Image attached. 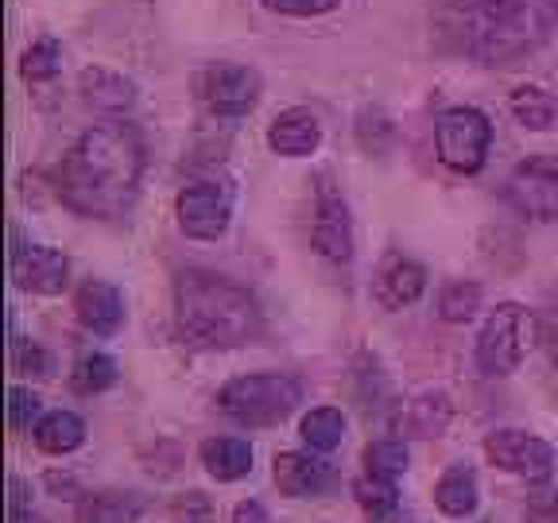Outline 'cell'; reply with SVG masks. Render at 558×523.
<instances>
[{
    "label": "cell",
    "mask_w": 558,
    "mask_h": 523,
    "mask_svg": "<svg viewBox=\"0 0 558 523\" xmlns=\"http://www.w3.org/2000/svg\"><path fill=\"white\" fill-rule=\"evenodd\" d=\"M508 206L527 221H558V163L547 156L523 159L505 186Z\"/></svg>",
    "instance_id": "9"
},
{
    "label": "cell",
    "mask_w": 558,
    "mask_h": 523,
    "mask_svg": "<svg viewBox=\"0 0 558 523\" xmlns=\"http://www.w3.org/2000/svg\"><path fill=\"white\" fill-rule=\"evenodd\" d=\"M174 326L194 349H236L260 338L264 311L248 288L206 268L174 276Z\"/></svg>",
    "instance_id": "2"
},
{
    "label": "cell",
    "mask_w": 558,
    "mask_h": 523,
    "mask_svg": "<svg viewBox=\"0 0 558 523\" xmlns=\"http://www.w3.org/2000/svg\"><path fill=\"white\" fill-rule=\"evenodd\" d=\"M508 105H512L515 121H520L523 129H532V132H547L550 124H555V117H558L555 94H550L547 86H535V82H527V86H515L512 97H508Z\"/></svg>",
    "instance_id": "22"
},
{
    "label": "cell",
    "mask_w": 558,
    "mask_h": 523,
    "mask_svg": "<svg viewBox=\"0 0 558 523\" xmlns=\"http://www.w3.org/2000/svg\"><path fill=\"white\" fill-rule=\"evenodd\" d=\"M481 311V288L473 279H453L442 288V299H438V314L446 323H470L473 314Z\"/></svg>",
    "instance_id": "28"
},
{
    "label": "cell",
    "mask_w": 558,
    "mask_h": 523,
    "mask_svg": "<svg viewBox=\"0 0 558 523\" xmlns=\"http://www.w3.org/2000/svg\"><path fill=\"white\" fill-rule=\"evenodd\" d=\"M299 400H303V388L288 373L236 376L218 392V408L241 427H271L279 418H288Z\"/></svg>",
    "instance_id": "4"
},
{
    "label": "cell",
    "mask_w": 558,
    "mask_h": 523,
    "mask_svg": "<svg viewBox=\"0 0 558 523\" xmlns=\"http://www.w3.org/2000/svg\"><path fill=\"white\" fill-rule=\"evenodd\" d=\"M550 497H555V504H558V488H555V492H550Z\"/></svg>",
    "instance_id": "37"
},
{
    "label": "cell",
    "mask_w": 558,
    "mask_h": 523,
    "mask_svg": "<svg viewBox=\"0 0 558 523\" xmlns=\"http://www.w3.org/2000/svg\"><path fill=\"white\" fill-rule=\"evenodd\" d=\"M357 500H361V508H365L368 523H403L396 481L365 473V477L357 481Z\"/></svg>",
    "instance_id": "24"
},
{
    "label": "cell",
    "mask_w": 558,
    "mask_h": 523,
    "mask_svg": "<svg viewBox=\"0 0 558 523\" xmlns=\"http://www.w3.org/2000/svg\"><path fill=\"white\" fill-rule=\"evenodd\" d=\"M477 473L470 465H450V470L438 477L435 485V504L442 508L450 520H465V515L477 512Z\"/></svg>",
    "instance_id": "20"
},
{
    "label": "cell",
    "mask_w": 558,
    "mask_h": 523,
    "mask_svg": "<svg viewBox=\"0 0 558 523\" xmlns=\"http://www.w3.org/2000/svg\"><path fill=\"white\" fill-rule=\"evenodd\" d=\"M59 70H62V47L54 44V39H39V44L27 47L24 59H20V74H24L27 82H51Z\"/></svg>",
    "instance_id": "29"
},
{
    "label": "cell",
    "mask_w": 558,
    "mask_h": 523,
    "mask_svg": "<svg viewBox=\"0 0 558 523\" xmlns=\"http://www.w3.org/2000/svg\"><path fill=\"white\" fill-rule=\"evenodd\" d=\"M458 9L453 32L465 54L485 66H515L532 59L558 27V0H450Z\"/></svg>",
    "instance_id": "3"
},
{
    "label": "cell",
    "mask_w": 558,
    "mask_h": 523,
    "mask_svg": "<svg viewBox=\"0 0 558 523\" xmlns=\"http://www.w3.org/2000/svg\"><path fill=\"white\" fill-rule=\"evenodd\" d=\"M174 523H214V504L202 492H186L174 500Z\"/></svg>",
    "instance_id": "33"
},
{
    "label": "cell",
    "mask_w": 558,
    "mask_h": 523,
    "mask_svg": "<svg viewBox=\"0 0 558 523\" xmlns=\"http://www.w3.org/2000/svg\"><path fill=\"white\" fill-rule=\"evenodd\" d=\"M453 418V400L442 388H427V392H415L411 400H403L392 411V435L396 438H438Z\"/></svg>",
    "instance_id": "13"
},
{
    "label": "cell",
    "mask_w": 558,
    "mask_h": 523,
    "mask_svg": "<svg viewBox=\"0 0 558 523\" xmlns=\"http://www.w3.org/2000/svg\"><path fill=\"white\" fill-rule=\"evenodd\" d=\"M311 244H314V253L333 264L353 260V221H349V206L338 186L330 183V174H323V179H318V191H314Z\"/></svg>",
    "instance_id": "10"
},
{
    "label": "cell",
    "mask_w": 558,
    "mask_h": 523,
    "mask_svg": "<svg viewBox=\"0 0 558 523\" xmlns=\"http://www.w3.org/2000/svg\"><path fill=\"white\" fill-rule=\"evenodd\" d=\"M144 500L136 492H94L78 504V523H136Z\"/></svg>",
    "instance_id": "23"
},
{
    "label": "cell",
    "mask_w": 558,
    "mask_h": 523,
    "mask_svg": "<svg viewBox=\"0 0 558 523\" xmlns=\"http://www.w3.org/2000/svg\"><path fill=\"white\" fill-rule=\"evenodd\" d=\"M202 465L209 477L241 481L253 473V446L244 438H206L202 442Z\"/></svg>",
    "instance_id": "19"
},
{
    "label": "cell",
    "mask_w": 558,
    "mask_h": 523,
    "mask_svg": "<svg viewBox=\"0 0 558 523\" xmlns=\"http://www.w3.org/2000/svg\"><path fill=\"white\" fill-rule=\"evenodd\" d=\"M427 291V268L411 256L392 253L388 260L380 264L373 279V295L384 311H403V306H415Z\"/></svg>",
    "instance_id": "15"
},
{
    "label": "cell",
    "mask_w": 558,
    "mask_h": 523,
    "mask_svg": "<svg viewBox=\"0 0 558 523\" xmlns=\"http://www.w3.org/2000/svg\"><path fill=\"white\" fill-rule=\"evenodd\" d=\"M271 481H276V488L283 497L314 500V497H326L333 488V470L323 458H311L303 450H288L271 462Z\"/></svg>",
    "instance_id": "14"
},
{
    "label": "cell",
    "mask_w": 558,
    "mask_h": 523,
    "mask_svg": "<svg viewBox=\"0 0 558 523\" xmlns=\"http://www.w3.org/2000/svg\"><path fill=\"white\" fill-rule=\"evenodd\" d=\"M233 523H271V520H268V512H264V504H256V500H244V504H236Z\"/></svg>",
    "instance_id": "35"
},
{
    "label": "cell",
    "mask_w": 558,
    "mask_h": 523,
    "mask_svg": "<svg viewBox=\"0 0 558 523\" xmlns=\"http://www.w3.org/2000/svg\"><path fill=\"white\" fill-rule=\"evenodd\" d=\"M485 453L488 462L497 470L512 473V477L523 481H547L550 470H555V450L543 438L527 435V430H493L485 438Z\"/></svg>",
    "instance_id": "11"
},
{
    "label": "cell",
    "mask_w": 558,
    "mask_h": 523,
    "mask_svg": "<svg viewBox=\"0 0 558 523\" xmlns=\"http://www.w3.org/2000/svg\"><path fill=\"white\" fill-rule=\"evenodd\" d=\"M338 4L341 0H264V9L279 12V16H295V20L326 16V12H333Z\"/></svg>",
    "instance_id": "32"
},
{
    "label": "cell",
    "mask_w": 558,
    "mask_h": 523,
    "mask_svg": "<svg viewBox=\"0 0 558 523\" xmlns=\"http://www.w3.org/2000/svg\"><path fill=\"white\" fill-rule=\"evenodd\" d=\"M264 94V78L256 66L244 62H214L194 74V97L214 117H248Z\"/></svg>",
    "instance_id": "7"
},
{
    "label": "cell",
    "mask_w": 558,
    "mask_h": 523,
    "mask_svg": "<svg viewBox=\"0 0 558 523\" xmlns=\"http://www.w3.org/2000/svg\"><path fill=\"white\" fill-rule=\"evenodd\" d=\"M70 384H74V392H82V396L109 392L117 384V361L105 357V353H86V357L74 365V373H70Z\"/></svg>",
    "instance_id": "26"
},
{
    "label": "cell",
    "mask_w": 558,
    "mask_h": 523,
    "mask_svg": "<svg viewBox=\"0 0 558 523\" xmlns=\"http://www.w3.org/2000/svg\"><path fill=\"white\" fill-rule=\"evenodd\" d=\"M539 341V318L520 303H500L477 338V365L485 376H508L527 361Z\"/></svg>",
    "instance_id": "5"
},
{
    "label": "cell",
    "mask_w": 558,
    "mask_h": 523,
    "mask_svg": "<svg viewBox=\"0 0 558 523\" xmlns=\"http://www.w3.org/2000/svg\"><path fill=\"white\" fill-rule=\"evenodd\" d=\"M303 442L318 453H330L333 446H341L345 438V415L338 408H314L311 415H303Z\"/></svg>",
    "instance_id": "25"
},
{
    "label": "cell",
    "mask_w": 558,
    "mask_h": 523,
    "mask_svg": "<svg viewBox=\"0 0 558 523\" xmlns=\"http://www.w3.org/2000/svg\"><path fill=\"white\" fill-rule=\"evenodd\" d=\"M547 341H550V361H555V368H558V303H555V311H550V330H547Z\"/></svg>",
    "instance_id": "36"
},
{
    "label": "cell",
    "mask_w": 558,
    "mask_h": 523,
    "mask_svg": "<svg viewBox=\"0 0 558 523\" xmlns=\"http://www.w3.org/2000/svg\"><path fill=\"white\" fill-rule=\"evenodd\" d=\"M233 202L236 191L226 174H202L179 191V202H174L179 229L194 241H218L233 221Z\"/></svg>",
    "instance_id": "6"
},
{
    "label": "cell",
    "mask_w": 558,
    "mask_h": 523,
    "mask_svg": "<svg viewBox=\"0 0 558 523\" xmlns=\"http://www.w3.org/2000/svg\"><path fill=\"white\" fill-rule=\"evenodd\" d=\"M82 442H86V423L74 411H51V415L35 423V446L44 453L62 458V453L78 450Z\"/></svg>",
    "instance_id": "21"
},
{
    "label": "cell",
    "mask_w": 558,
    "mask_h": 523,
    "mask_svg": "<svg viewBox=\"0 0 558 523\" xmlns=\"http://www.w3.org/2000/svg\"><path fill=\"white\" fill-rule=\"evenodd\" d=\"M411 465V453L408 446H403V438H380V442H373L365 450V473H373V477H403Z\"/></svg>",
    "instance_id": "27"
},
{
    "label": "cell",
    "mask_w": 558,
    "mask_h": 523,
    "mask_svg": "<svg viewBox=\"0 0 558 523\" xmlns=\"http://www.w3.org/2000/svg\"><path fill=\"white\" fill-rule=\"evenodd\" d=\"M12 368L24 376H51L54 361L44 345H35V341H16L12 338Z\"/></svg>",
    "instance_id": "30"
},
{
    "label": "cell",
    "mask_w": 558,
    "mask_h": 523,
    "mask_svg": "<svg viewBox=\"0 0 558 523\" xmlns=\"http://www.w3.org/2000/svg\"><path fill=\"white\" fill-rule=\"evenodd\" d=\"M144 136L136 124L109 121L82 132L59 171V194L82 218H121L129 214L144 179Z\"/></svg>",
    "instance_id": "1"
},
{
    "label": "cell",
    "mask_w": 558,
    "mask_h": 523,
    "mask_svg": "<svg viewBox=\"0 0 558 523\" xmlns=\"http://www.w3.org/2000/svg\"><path fill=\"white\" fill-rule=\"evenodd\" d=\"M78 89L86 97V105H94L101 113H129L136 105V86L109 66H86L78 78Z\"/></svg>",
    "instance_id": "18"
},
{
    "label": "cell",
    "mask_w": 558,
    "mask_h": 523,
    "mask_svg": "<svg viewBox=\"0 0 558 523\" xmlns=\"http://www.w3.org/2000/svg\"><path fill=\"white\" fill-rule=\"evenodd\" d=\"M323 144V124L311 109L295 105V109H283L276 121L268 124V148L276 156H288V159H303L311 156L314 148Z\"/></svg>",
    "instance_id": "17"
},
{
    "label": "cell",
    "mask_w": 558,
    "mask_h": 523,
    "mask_svg": "<svg viewBox=\"0 0 558 523\" xmlns=\"http://www.w3.org/2000/svg\"><path fill=\"white\" fill-rule=\"evenodd\" d=\"M74 311H78V323L86 326L89 333H117L124 326V295L113 288V283H105V279H86L74 295Z\"/></svg>",
    "instance_id": "16"
},
{
    "label": "cell",
    "mask_w": 558,
    "mask_h": 523,
    "mask_svg": "<svg viewBox=\"0 0 558 523\" xmlns=\"http://www.w3.org/2000/svg\"><path fill=\"white\" fill-rule=\"evenodd\" d=\"M488 144H493V124L481 109L473 105H458L446 109L435 121V148L450 171L458 174H477L488 159Z\"/></svg>",
    "instance_id": "8"
},
{
    "label": "cell",
    "mask_w": 558,
    "mask_h": 523,
    "mask_svg": "<svg viewBox=\"0 0 558 523\" xmlns=\"http://www.w3.org/2000/svg\"><path fill=\"white\" fill-rule=\"evenodd\" d=\"M12 279L32 295H62L70 283V260L51 244H16L12 248Z\"/></svg>",
    "instance_id": "12"
},
{
    "label": "cell",
    "mask_w": 558,
    "mask_h": 523,
    "mask_svg": "<svg viewBox=\"0 0 558 523\" xmlns=\"http://www.w3.org/2000/svg\"><path fill=\"white\" fill-rule=\"evenodd\" d=\"M527 523H558V504H555V497L535 500V504L527 508Z\"/></svg>",
    "instance_id": "34"
},
{
    "label": "cell",
    "mask_w": 558,
    "mask_h": 523,
    "mask_svg": "<svg viewBox=\"0 0 558 523\" xmlns=\"http://www.w3.org/2000/svg\"><path fill=\"white\" fill-rule=\"evenodd\" d=\"M44 400L32 388H9V427L12 430H32V423H39Z\"/></svg>",
    "instance_id": "31"
}]
</instances>
